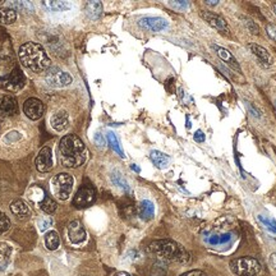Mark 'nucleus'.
<instances>
[{"label":"nucleus","instance_id":"35","mask_svg":"<svg viewBox=\"0 0 276 276\" xmlns=\"http://www.w3.org/2000/svg\"><path fill=\"white\" fill-rule=\"evenodd\" d=\"M181 276H207L206 274L203 273V271L200 270H192V271H188V273H184L182 274Z\"/></svg>","mask_w":276,"mask_h":276},{"label":"nucleus","instance_id":"7","mask_svg":"<svg viewBox=\"0 0 276 276\" xmlns=\"http://www.w3.org/2000/svg\"><path fill=\"white\" fill-rule=\"evenodd\" d=\"M25 82L26 78L23 76L22 70L16 67L8 76L0 78V87L12 92L19 91V90L25 86Z\"/></svg>","mask_w":276,"mask_h":276},{"label":"nucleus","instance_id":"20","mask_svg":"<svg viewBox=\"0 0 276 276\" xmlns=\"http://www.w3.org/2000/svg\"><path fill=\"white\" fill-rule=\"evenodd\" d=\"M13 248L5 242H0V269H5L10 262Z\"/></svg>","mask_w":276,"mask_h":276},{"label":"nucleus","instance_id":"13","mask_svg":"<svg viewBox=\"0 0 276 276\" xmlns=\"http://www.w3.org/2000/svg\"><path fill=\"white\" fill-rule=\"evenodd\" d=\"M68 238H69L70 243H73V245H81L86 241L87 234L82 222L78 221V220L70 222L68 225Z\"/></svg>","mask_w":276,"mask_h":276},{"label":"nucleus","instance_id":"3","mask_svg":"<svg viewBox=\"0 0 276 276\" xmlns=\"http://www.w3.org/2000/svg\"><path fill=\"white\" fill-rule=\"evenodd\" d=\"M149 251L157 257L166 261H175V262H181V264H185L189 261L188 252L177 242L169 241V239L153 242L149 245Z\"/></svg>","mask_w":276,"mask_h":276},{"label":"nucleus","instance_id":"10","mask_svg":"<svg viewBox=\"0 0 276 276\" xmlns=\"http://www.w3.org/2000/svg\"><path fill=\"white\" fill-rule=\"evenodd\" d=\"M36 169L40 173H48L53 169V151L49 146H45L40 150L37 157L35 160Z\"/></svg>","mask_w":276,"mask_h":276},{"label":"nucleus","instance_id":"39","mask_svg":"<svg viewBox=\"0 0 276 276\" xmlns=\"http://www.w3.org/2000/svg\"><path fill=\"white\" fill-rule=\"evenodd\" d=\"M51 224V220L49 219V220H46V221L44 222V224H41V225H40V229H41V230H45V229L48 228V225H50Z\"/></svg>","mask_w":276,"mask_h":276},{"label":"nucleus","instance_id":"31","mask_svg":"<svg viewBox=\"0 0 276 276\" xmlns=\"http://www.w3.org/2000/svg\"><path fill=\"white\" fill-rule=\"evenodd\" d=\"M111 179H113V182H114L115 185H118V187H122L123 189H125V190H129L128 183L125 182V179H124L121 174H117V173H115V174H113Z\"/></svg>","mask_w":276,"mask_h":276},{"label":"nucleus","instance_id":"15","mask_svg":"<svg viewBox=\"0 0 276 276\" xmlns=\"http://www.w3.org/2000/svg\"><path fill=\"white\" fill-rule=\"evenodd\" d=\"M211 48H213V50L215 51L216 55H217V57H219L220 59L226 64V65H228V67H230L232 69L237 70L238 73H241V67H239L238 61L235 59L234 55H233L228 49L222 48V46L216 44H211Z\"/></svg>","mask_w":276,"mask_h":276},{"label":"nucleus","instance_id":"29","mask_svg":"<svg viewBox=\"0 0 276 276\" xmlns=\"http://www.w3.org/2000/svg\"><path fill=\"white\" fill-rule=\"evenodd\" d=\"M258 220H260L262 224L267 228V230H270L271 233H275L276 234V220L273 217H265V216H258Z\"/></svg>","mask_w":276,"mask_h":276},{"label":"nucleus","instance_id":"24","mask_svg":"<svg viewBox=\"0 0 276 276\" xmlns=\"http://www.w3.org/2000/svg\"><path fill=\"white\" fill-rule=\"evenodd\" d=\"M17 13L12 8H0V23L3 25H12L16 22Z\"/></svg>","mask_w":276,"mask_h":276},{"label":"nucleus","instance_id":"37","mask_svg":"<svg viewBox=\"0 0 276 276\" xmlns=\"http://www.w3.org/2000/svg\"><path fill=\"white\" fill-rule=\"evenodd\" d=\"M95 142L97 143L98 146H105V140H104V137L101 136V133L95 134Z\"/></svg>","mask_w":276,"mask_h":276},{"label":"nucleus","instance_id":"28","mask_svg":"<svg viewBox=\"0 0 276 276\" xmlns=\"http://www.w3.org/2000/svg\"><path fill=\"white\" fill-rule=\"evenodd\" d=\"M106 138H108L109 145H110L111 149L114 150V151H115V153H119V155H121L122 157H124L123 150H122L121 145H119V141H118L117 136H115V134L113 133V132H109V133L106 134Z\"/></svg>","mask_w":276,"mask_h":276},{"label":"nucleus","instance_id":"8","mask_svg":"<svg viewBox=\"0 0 276 276\" xmlns=\"http://www.w3.org/2000/svg\"><path fill=\"white\" fill-rule=\"evenodd\" d=\"M96 200V190L91 184H85L78 189L73 198V205L78 209L91 206Z\"/></svg>","mask_w":276,"mask_h":276},{"label":"nucleus","instance_id":"19","mask_svg":"<svg viewBox=\"0 0 276 276\" xmlns=\"http://www.w3.org/2000/svg\"><path fill=\"white\" fill-rule=\"evenodd\" d=\"M150 159L153 162V165L157 169H165L168 168L169 162H170V157L166 153H160L157 150H153L150 153Z\"/></svg>","mask_w":276,"mask_h":276},{"label":"nucleus","instance_id":"30","mask_svg":"<svg viewBox=\"0 0 276 276\" xmlns=\"http://www.w3.org/2000/svg\"><path fill=\"white\" fill-rule=\"evenodd\" d=\"M10 228V220L6 217L5 214L0 211V235L8 232Z\"/></svg>","mask_w":276,"mask_h":276},{"label":"nucleus","instance_id":"6","mask_svg":"<svg viewBox=\"0 0 276 276\" xmlns=\"http://www.w3.org/2000/svg\"><path fill=\"white\" fill-rule=\"evenodd\" d=\"M45 81H46L49 86L55 87V89H61V87L69 86L72 81H73V78L65 70L58 67H53L49 68L48 72H46Z\"/></svg>","mask_w":276,"mask_h":276},{"label":"nucleus","instance_id":"26","mask_svg":"<svg viewBox=\"0 0 276 276\" xmlns=\"http://www.w3.org/2000/svg\"><path fill=\"white\" fill-rule=\"evenodd\" d=\"M45 5L48 6L49 9L54 10V12H64L72 8V4L68 1H45Z\"/></svg>","mask_w":276,"mask_h":276},{"label":"nucleus","instance_id":"41","mask_svg":"<svg viewBox=\"0 0 276 276\" xmlns=\"http://www.w3.org/2000/svg\"><path fill=\"white\" fill-rule=\"evenodd\" d=\"M130 168L133 169L134 172H137V173H140V172H141V169H140V168H137L136 164H132V165H130Z\"/></svg>","mask_w":276,"mask_h":276},{"label":"nucleus","instance_id":"32","mask_svg":"<svg viewBox=\"0 0 276 276\" xmlns=\"http://www.w3.org/2000/svg\"><path fill=\"white\" fill-rule=\"evenodd\" d=\"M169 5L172 6V8H174V9L184 10L189 6V3H188V1H169Z\"/></svg>","mask_w":276,"mask_h":276},{"label":"nucleus","instance_id":"14","mask_svg":"<svg viewBox=\"0 0 276 276\" xmlns=\"http://www.w3.org/2000/svg\"><path fill=\"white\" fill-rule=\"evenodd\" d=\"M248 49L251 50V53L253 54V57L256 58L260 63L261 67L264 68H270L274 64V59L271 57V54L265 48H262L261 45L257 44H249Z\"/></svg>","mask_w":276,"mask_h":276},{"label":"nucleus","instance_id":"22","mask_svg":"<svg viewBox=\"0 0 276 276\" xmlns=\"http://www.w3.org/2000/svg\"><path fill=\"white\" fill-rule=\"evenodd\" d=\"M85 12L90 19L100 18L102 13V4L100 1H89L85 6Z\"/></svg>","mask_w":276,"mask_h":276},{"label":"nucleus","instance_id":"9","mask_svg":"<svg viewBox=\"0 0 276 276\" xmlns=\"http://www.w3.org/2000/svg\"><path fill=\"white\" fill-rule=\"evenodd\" d=\"M44 104L41 100L36 97L27 98L23 104V111H25L26 117L31 119V121H37L44 114Z\"/></svg>","mask_w":276,"mask_h":276},{"label":"nucleus","instance_id":"40","mask_svg":"<svg viewBox=\"0 0 276 276\" xmlns=\"http://www.w3.org/2000/svg\"><path fill=\"white\" fill-rule=\"evenodd\" d=\"M206 4H207V5L215 6V5H217V4H219V1H215V0H207Z\"/></svg>","mask_w":276,"mask_h":276},{"label":"nucleus","instance_id":"5","mask_svg":"<svg viewBox=\"0 0 276 276\" xmlns=\"http://www.w3.org/2000/svg\"><path fill=\"white\" fill-rule=\"evenodd\" d=\"M73 184L74 179L72 175H69L68 173H61V174L55 175L51 181V189L59 200L64 201L67 200L72 193Z\"/></svg>","mask_w":276,"mask_h":276},{"label":"nucleus","instance_id":"38","mask_svg":"<svg viewBox=\"0 0 276 276\" xmlns=\"http://www.w3.org/2000/svg\"><path fill=\"white\" fill-rule=\"evenodd\" d=\"M247 106H248V109H249V111H251L252 114L254 115V117H257V118H260V117H261V115H260V111L256 110V109H254L253 106H252V105L249 104V102H248V104H247Z\"/></svg>","mask_w":276,"mask_h":276},{"label":"nucleus","instance_id":"12","mask_svg":"<svg viewBox=\"0 0 276 276\" xmlns=\"http://www.w3.org/2000/svg\"><path fill=\"white\" fill-rule=\"evenodd\" d=\"M138 25L147 31L161 32L168 29L169 23L166 19L161 18V17H143L140 19Z\"/></svg>","mask_w":276,"mask_h":276},{"label":"nucleus","instance_id":"17","mask_svg":"<svg viewBox=\"0 0 276 276\" xmlns=\"http://www.w3.org/2000/svg\"><path fill=\"white\" fill-rule=\"evenodd\" d=\"M18 110L16 97L10 95H5L0 98V115L1 117H12Z\"/></svg>","mask_w":276,"mask_h":276},{"label":"nucleus","instance_id":"23","mask_svg":"<svg viewBox=\"0 0 276 276\" xmlns=\"http://www.w3.org/2000/svg\"><path fill=\"white\" fill-rule=\"evenodd\" d=\"M45 241V247L48 248L49 251H55L59 245H61V238H59V234H58L55 230H50L45 234L44 237Z\"/></svg>","mask_w":276,"mask_h":276},{"label":"nucleus","instance_id":"16","mask_svg":"<svg viewBox=\"0 0 276 276\" xmlns=\"http://www.w3.org/2000/svg\"><path fill=\"white\" fill-rule=\"evenodd\" d=\"M51 128L57 132H63L69 127V117H68L67 111L59 110L51 115L50 119Z\"/></svg>","mask_w":276,"mask_h":276},{"label":"nucleus","instance_id":"4","mask_svg":"<svg viewBox=\"0 0 276 276\" xmlns=\"http://www.w3.org/2000/svg\"><path fill=\"white\" fill-rule=\"evenodd\" d=\"M230 270L238 276H256L261 271V264L253 257H238L230 261Z\"/></svg>","mask_w":276,"mask_h":276},{"label":"nucleus","instance_id":"27","mask_svg":"<svg viewBox=\"0 0 276 276\" xmlns=\"http://www.w3.org/2000/svg\"><path fill=\"white\" fill-rule=\"evenodd\" d=\"M241 21L243 22V25L247 27L248 31L251 32L252 35H258V33H260V27H258V25L254 22L253 19L247 16H241Z\"/></svg>","mask_w":276,"mask_h":276},{"label":"nucleus","instance_id":"11","mask_svg":"<svg viewBox=\"0 0 276 276\" xmlns=\"http://www.w3.org/2000/svg\"><path fill=\"white\" fill-rule=\"evenodd\" d=\"M200 16L202 17L203 21H206L211 27L216 29L217 31L222 33H229V26L226 21L219 14H215L213 12H207V10H201Z\"/></svg>","mask_w":276,"mask_h":276},{"label":"nucleus","instance_id":"1","mask_svg":"<svg viewBox=\"0 0 276 276\" xmlns=\"http://www.w3.org/2000/svg\"><path fill=\"white\" fill-rule=\"evenodd\" d=\"M61 161L65 168L76 169L86 161V146L76 134H67L59 142Z\"/></svg>","mask_w":276,"mask_h":276},{"label":"nucleus","instance_id":"36","mask_svg":"<svg viewBox=\"0 0 276 276\" xmlns=\"http://www.w3.org/2000/svg\"><path fill=\"white\" fill-rule=\"evenodd\" d=\"M194 141L200 143H202L205 141V134H203L202 130H197L196 133H194Z\"/></svg>","mask_w":276,"mask_h":276},{"label":"nucleus","instance_id":"34","mask_svg":"<svg viewBox=\"0 0 276 276\" xmlns=\"http://www.w3.org/2000/svg\"><path fill=\"white\" fill-rule=\"evenodd\" d=\"M269 266L274 273H276V252L271 254L270 258H269Z\"/></svg>","mask_w":276,"mask_h":276},{"label":"nucleus","instance_id":"33","mask_svg":"<svg viewBox=\"0 0 276 276\" xmlns=\"http://www.w3.org/2000/svg\"><path fill=\"white\" fill-rule=\"evenodd\" d=\"M266 32L267 35H269V37L273 38L274 41H276V25H274V23H269V25L266 26Z\"/></svg>","mask_w":276,"mask_h":276},{"label":"nucleus","instance_id":"21","mask_svg":"<svg viewBox=\"0 0 276 276\" xmlns=\"http://www.w3.org/2000/svg\"><path fill=\"white\" fill-rule=\"evenodd\" d=\"M10 210L14 215L19 216V217H27L30 216L31 211H30L27 203L22 200H16L10 203Z\"/></svg>","mask_w":276,"mask_h":276},{"label":"nucleus","instance_id":"25","mask_svg":"<svg viewBox=\"0 0 276 276\" xmlns=\"http://www.w3.org/2000/svg\"><path fill=\"white\" fill-rule=\"evenodd\" d=\"M38 206H40V209L44 211V213H46V214H53L57 210V201L53 198V197H50V196H45V198L44 200L41 201V202L38 203Z\"/></svg>","mask_w":276,"mask_h":276},{"label":"nucleus","instance_id":"2","mask_svg":"<svg viewBox=\"0 0 276 276\" xmlns=\"http://www.w3.org/2000/svg\"><path fill=\"white\" fill-rule=\"evenodd\" d=\"M21 63L35 73H42L50 68L51 61L45 49L37 42H26L19 48Z\"/></svg>","mask_w":276,"mask_h":276},{"label":"nucleus","instance_id":"42","mask_svg":"<svg viewBox=\"0 0 276 276\" xmlns=\"http://www.w3.org/2000/svg\"><path fill=\"white\" fill-rule=\"evenodd\" d=\"M274 12H275V14H276V3L274 4Z\"/></svg>","mask_w":276,"mask_h":276},{"label":"nucleus","instance_id":"18","mask_svg":"<svg viewBox=\"0 0 276 276\" xmlns=\"http://www.w3.org/2000/svg\"><path fill=\"white\" fill-rule=\"evenodd\" d=\"M138 215L142 220H151L155 216V206L149 200H143L138 206Z\"/></svg>","mask_w":276,"mask_h":276}]
</instances>
